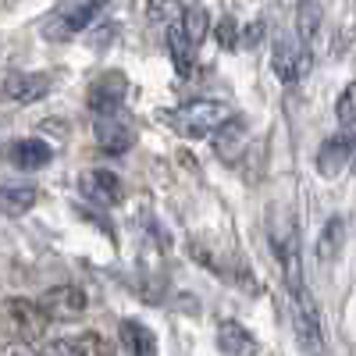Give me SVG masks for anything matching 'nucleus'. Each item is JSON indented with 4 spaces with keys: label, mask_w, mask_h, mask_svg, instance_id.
Masks as SVG:
<instances>
[{
    "label": "nucleus",
    "mask_w": 356,
    "mask_h": 356,
    "mask_svg": "<svg viewBox=\"0 0 356 356\" xmlns=\"http://www.w3.org/2000/svg\"><path fill=\"white\" fill-rule=\"evenodd\" d=\"M168 54H171V65L178 72V79H189L196 68V47L186 40V33L178 29V22L168 25Z\"/></svg>",
    "instance_id": "15"
},
{
    "label": "nucleus",
    "mask_w": 356,
    "mask_h": 356,
    "mask_svg": "<svg viewBox=\"0 0 356 356\" xmlns=\"http://www.w3.org/2000/svg\"><path fill=\"white\" fill-rule=\"evenodd\" d=\"M54 79L47 72H15L8 79H0V100L11 104H36L50 93Z\"/></svg>",
    "instance_id": "6"
},
{
    "label": "nucleus",
    "mask_w": 356,
    "mask_h": 356,
    "mask_svg": "<svg viewBox=\"0 0 356 356\" xmlns=\"http://www.w3.org/2000/svg\"><path fill=\"white\" fill-rule=\"evenodd\" d=\"M264 40V22H253V25H246L243 33H239V43L243 47H257Z\"/></svg>",
    "instance_id": "25"
},
{
    "label": "nucleus",
    "mask_w": 356,
    "mask_h": 356,
    "mask_svg": "<svg viewBox=\"0 0 356 356\" xmlns=\"http://www.w3.org/2000/svg\"><path fill=\"white\" fill-rule=\"evenodd\" d=\"M342 243H346V221L342 218H328L317 235V260L321 264H332L339 253H342Z\"/></svg>",
    "instance_id": "18"
},
{
    "label": "nucleus",
    "mask_w": 356,
    "mask_h": 356,
    "mask_svg": "<svg viewBox=\"0 0 356 356\" xmlns=\"http://www.w3.org/2000/svg\"><path fill=\"white\" fill-rule=\"evenodd\" d=\"M282 4H296V8H300V4H303V0H282Z\"/></svg>",
    "instance_id": "27"
},
{
    "label": "nucleus",
    "mask_w": 356,
    "mask_h": 356,
    "mask_svg": "<svg viewBox=\"0 0 356 356\" xmlns=\"http://www.w3.org/2000/svg\"><path fill=\"white\" fill-rule=\"evenodd\" d=\"M214 36H218V43H221L225 50L239 47V25H235V18H221L218 29H214Z\"/></svg>",
    "instance_id": "24"
},
{
    "label": "nucleus",
    "mask_w": 356,
    "mask_h": 356,
    "mask_svg": "<svg viewBox=\"0 0 356 356\" xmlns=\"http://www.w3.org/2000/svg\"><path fill=\"white\" fill-rule=\"evenodd\" d=\"M40 189L29 182H4L0 186V218H22L36 207Z\"/></svg>",
    "instance_id": "12"
},
{
    "label": "nucleus",
    "mask_w": 356,
    "mask_h": 356,
    "mask_svg": "<svg viewBox=\"0 0 356 356\" xmlns=\"http://www.w3.org/2000/svg\"><path fill=\"white\" fill-rule=\"evenodd\" d=\"M353 150H356V132H335L332 139L321 143V150H317V171L324 178H335L342 168H349Z\"/></svg>",
    "instance_id": "9"
},
{
    "label": "nucleus",
    "mask_w": 356,
    "mask_h": 356,
    "mask_svg": "<svg viewBox=\"0 0 356 356\" xmlns=\"http://www.w3.org/2000/svg\"><path fill=\"white\" fill-rule=\"evenodd\" d=\"M243 146H246V125L235 118V122H228L221 132H214V154L221 157V161H235L243 154Z\"/></svg>",
    "instance_id": "17"
},
{
    "label": "nucleus",
    "mask_w": 356,
    "mask_h": 356,
    "mask_svg": "<svg viewBox=\"0 0 356 356\" xmlns=\"http://www.w3.org/2000/svg\"><path fill=\"white\" fill-rule=\"evenodd\" d=\"M146 18L154 25H171L182 18V4L178 0H146Z\"/></svg>",
    "instance_id": "22"
},
{
    "label": "nucleus",
    "mask_w": 356,
    "mask_h": 356,
    "mask_svg": "<svg viewBox=\"0 0 356 356\" xmlns=\"http://www.w3.org/2000/svg\"><path fill=\"white\" fill-rule=\"evenodd\" d=\"M310 65H314L310 50L296 40V36H278V40H275V47H271V68H275L278 82L296 86V82L310 72Z\"/></svg>",
    "instance_id": "4"
},
{
    "label": "nucleus",
    "mask_w": 356,
    "mask_h": 356,
    "mask_svg": "<svg viewBox=\"0 0 356 356\" xmlns=\"http://www.w3.org/2000/svg\"><path fill=\"white\" fill-rule=\"evenodd\" d=\"M122 342L129 349V356H157V339L154 332L139 321H122Z\"/></svg>",
    "instance_id": "19"
},
{
    "label": "nucleus",
    "mask_w": 356,
    "mask_h": 356,
    "mask_svg": "<svg viewBox=\"0 0 356 356\" xmlns=\"http://www.w3.org/2000/svg\"><path fill=\"white\" fill-rule=\"evenodd\" d=\"M4 317H8V328H11L15 342H22V346H36L50 328V317L43 314V307L36 300H25V296L4 300Z\"/></svg>",
    "instance_id": "3"
},
{
    "label": "nucleus",
    "mask_w": 356,
    "mask_h": 356,
    "mask_svg": "<svg viewBox=\"0 0 356 356\" xmlns=\"http://www.w3.org/2000/svg\"><path fill=\"white\" fill-rule=\"evenodd\" d=\"M335 118H339V125H342L346 132H353V125H356V79L339 93V100H335Z\"/></svg>",
    "instance_id": "21"
},
{
    "label": "nucleus",
    "mask_w": 356,
    "mask_h": 356,
    "mask_svg": "<svg viewBox=\"0 0 356 356\" xmlns=\"http://www.w3.org/2000/svg\"><path fill=\"white\" fill-rule=\"evenodd\" d=\"M161 118L178 136L207 139V136L221 132L228 122H235V107L225 104V100H214V97H200V100H189L182 107H175V111H164Z\"/></svg>",
    "instance_id": "1"
},
{
    "label": "nucleus",
    "mask_w": 356,
    "mask_h": 356,
    "mask_svg": "<svg viewBox=\"0 0 356 356\" xmlns=\"http://www.w3.org/2000/svg\"><path fill=\"white\" fill-rule=\"evenodd\" d=\"M349 168H353V175H356V150H353V157H349Z\"/></svg>",
    "instance_id": "26"
},
{
    "label": "nucleus",
    "mask_w": 356,
    "mask_h": 356,
    "mask_svg": "<svg viewBox=\"0 0 356 356\" xmlns=\"http://www.w3.org/2000/svg\"><path fill=\"white\" fill-rule=\"evenodd\" d=\"M40 307H43L47 317L68 321V317H82V314L89 310V300H86V292H82L79 285H54L43 300H40Z\"/></svg>",
    "instance_id": "8"
},
{
    "label": "nucleus",
    "mask_w": 356,
    "mask_h": 356,
    "mask_svg": "<svg viewBox=\"0 0 356 356\" xmlns=\"http://www.w3.org/2000/svg\"><path fill=\"white\" fill-rule=\"evenodd\" d=\"M218 349L225 356H257V339L250 335V328H243L239 321H221L218 324Z\"/></svg>",
    "instance_id": "14"
},
{
    "label": "nucleus",
    "mask_w": 356,
    "mask_h": 356,
    "mask_svg": "<svg viewBox=\"0 0 356 356\" xmlns=\"http://www.w3.org/2000/svg\"><path fill=\"white\" fill-rule=\"evenodd\" d=\"M122 97H125V75L107 72L89 86V111L100 114V118H114L122 111Z\"/></svg>",
    "instance_id": "7"
},
{
    "label": "nucleus",
    "mask_w": 356,
    "mask_h": 356,
    "mask_svg": "<svg viewBox=\"0 0 356 356\" xmlns=\"http://www.w3.org/2000/svg\"><path fill=\"white\" fill-rule=\"evenodd\" d=\"M40 356H86V342H79V339H57Z\"/></svg>",
    "instance_id": "23"
},
{
    "label": "nucleus",
    "mask_w": 356,
    "mask_h": 356,
    "mask_svg": "<svg viewBox=\"0 0 356 356\" xmlns=\"http://www.w3.org/2000/svg\"><path fill=\"white\" fill-rule=\"evenodd\" d=\"M178 29H182L186 40L200 50V43L207 40V29H211V18H207L203 8H189V11H182V18H178Z\"/></svg>",
    "instance_id": "20"
},
{
    "label": "nucleus",
    "mask_w": 356,
    "mask_h": 356,
    "mask_svg": "<svg viewBox=\"0 0 356 356\" xmlns=\"http://www.w3.org/2000/svg\"><path fill=\"white\" fill-rule=\"evenodd\" d=\"M321 22H324V8L317 4V0H303V4L296 8V40H300L307 50L321 33Z\"/></svg>",
    "instance_id": "16"
},
{
    "label": "nucleus",
    "mask_w": 356,
    "mask_h": 356,
    "mask_svg": "<svg viewBox=\"0 0 356 356\" xmlns=\"http://www.w3.org/2000/svg\"><path fill=\"white\" fill-rule=\"evenodd\" d=\"M93 139H97V146L104 154L118 157V154H129L136 146V129L114 114V118H100L97 129H93Z\"/></svg>",
    "instance_id": "10"
},
{
    "label": "nucleus",
    "mask_w": 356,
    "mask_h": 356,
    "mask_svg": "<svg viewBox=\"0 0 356 356\" xmlns=\"http://www.w3.org/2000/svg\"><path fill=\"white\" fill-rule=\"evenodd\" d=\"M289 307H292V332H296V342L307 356H324L328 342H324V321H321V310L314 303V296L307 285H296L289 289Z\"/></svg>",
    "instance_id": "2"
},
{
    "label": "nucleus",
    "mask_w": 356,
    "mask_h": 356,
    "mask_svg": "<svg viewBox=\"0 0 356 356\" xmlns=\"http://www.w3.org/2000/svg\"><path fill=\"white\" fill-rule=\"evenodd\" d=\"M104 4H107V0H79V4L65 8L61 15H57V18L43 29V36H47L50 43H65V40L86 33V29L97 22V15L104 11Z\"/></svg>",
    "instance_id": "5"
},
{
    "label": "nucleus",
    "mask_w": 356,
    "mask_h": 356,
    "mask_svg": "<svg viewBox=\"0 0 356 356\" xmlns=\"http://www.w3.org/2000/svg\"><path fill=\"white\" fill-rule=\"evenodd\" d=\"M8 157H11V164L22 168V171H40V168H47V164L54 161V146L43 143V139H36V136H33V139H18V143H11Z\"/></svg>",
    "instance_id": "11"
},
{
    "label": "nucleus",
    "mask_w": 356,
    "mask_h": 356,
    "mask_svg": "<svg viewBox=\"0 0 356 356\" xmlns=\"http://www.w3.org/2000/svg\"><path fill=\"white\" fill-rule=\"evenodd\" d=\"M82 189H86L89 196H93L97 203H107V207L122 203V196H125V189H122V178H118L114 171H107V168L86 171V175H82Z\"/></svg>",
    "instance_id": "13"
}]
</instances>
